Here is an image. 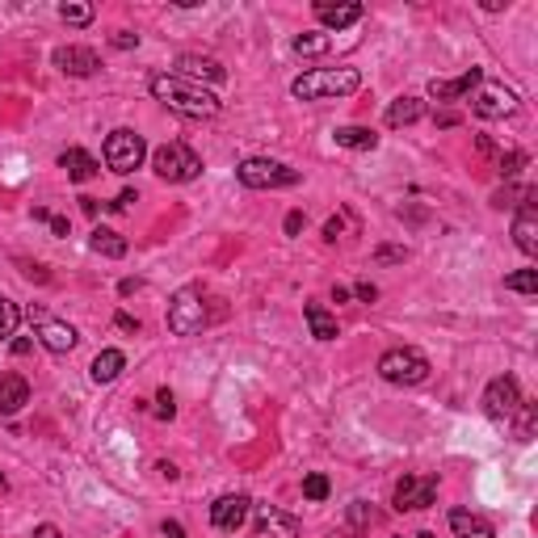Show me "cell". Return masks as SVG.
Here are the masks:
<instances>
[{
  "label": "cell",
  "instance_id": "obj_1",
  "mask_svg": "<svg viewBox=\"0 0 538 538\" xmlns=\"http://www.w3.org/2000/svg\"><path fill=\"white\" fill-rule=\"evenodd\" d=\"M147 89H152V97H156L160 106H169L181 118H215L219 114V97L186 76H173V72H156V76L147 80Z\"/></svg>",
  "mask_w": 538,
  "mask_h": 538
},
{
  "label": "cell",
  "instance_id": "obj_2",
  "mask_svg": "<svg viewBox=\"0 0 538 538\" xmlns=\"http://www.w3.org/2000/svg\"><path fill=\"white\" fill-rule=\"evenodd\" d=\"M358 89H362L358 67H316V72L295 76V84H290V93L299 101H333V97H349Z\"/></svg>",
  "mask_w": 538,
  "mask_h": 538
},
{
  "label": "cell",
  "instance_id": "obj_3",
  "mask_svg": "<svg viewBox=\"0 0 538 538\" xmlns=\"http://www.w3.org/2000/svg\"><path fill=\"white\" fill-rule=\"evenodd\" d=\"M152 169H156L160 181H169V186H186V181H198L202 177V160L194 147L186 143H164L152 152Z\"/></svg>",
  "mask_w": 538,
  "mask_h": 538
},
{
  "label": "cell",
  "instance_id": "obj_4",
  "mask_svg": "<svg viewBox=\"0 0 538 538\" xmlns=\"http://www.w3.org/2000/svg\"><path fill=\"white\" fill-rule=\"evenodd\" d=\"M240 186L249 190H286V186H299V169H290L282 160H265V156H253L244 160L236 169Z\"/></svg>",
  "mask_w": 538,
  "mask_h": 538
},
{
  "label": "cell",
  "instance_id": "obj_5",
  "mask_svg": "<svg viewBox=\"0 0 538 538\" xmlns=\"http://www.w3.org/2000/svg\"><path fill=\"white\" fill-rule=\"evenodd\" d=\"M379 375L396 387H416L429 379V358L421 349H387L379 358Z\"/></svg>",
  "mask_w": 538,
  "mask_h": 538
},
{
  "label": "cell",
  "instance_id": "obj_6",
  "mask_svg": "<svg viewBox=\"0 0 538 538\" xmlns=\"http://www.w3.org/2000/svg\"><path fill=\"white\" fill-rule=\"evenodd\" d=\"M206 328V303L202 295L194 290V286H186V290H177L173 303H169V333L177 336H194Z\"/></svg>",
  "mask_w": 538,
  "mask_h": 538
},
{
  "label": "cell",
  "instance_id": "obj_7",
  "mask_svg": "<svg viewBox=\"0 0 538 538\" xmlns=\"http://www.w3.org/2000/svg\"><path fill=\"white\" fill-rule=\"evenodd\" d=\"M143 156H147V143H143V135H135V131L118 127L110 139H106V164H110L118 177L135 173L143 164Z\"/></svg>",
  "mask_w": 538,
  "mask_h": 538
},
{
  "label": "cell",
  "instance_id": "obj_8",
  "mask_svg": "<svg viewBox=\"0 0 538 538\" xmlns=\"http://www.w3.org/2000/svg\"><path fill=\"white\" fill-rule=\"evenodd\" d=\"M522 408V387L513 375H501V379L488 383V392H484V412H488L492 421H513Z\"/></svg>",
  "mask_w": 538,
  "mask_h": 538
},
{
  "label": "cell",
  "instance_id": "obj_9",
  "mask_svg": "<svg viewBox=\"0 0 538 538\" xmlns=\"http://www.w3.org/2000/svg\"><path fill=\"white\" fill-rule=\"evenodd\" d=\"M438 501V475H404L396 484V496H392V505L400 513H412V509H429Z\"/></svg>",
  "mask_w": 538,
  "mask_h": 538
},
{
  "label": "cell",
  "instance_id": "obj_10",
  "mask_svg": "<svg viewBox=\"0 0 538 538\" xmlns=\"http://www.w3.org/2000/svg\"><path fill=\"white\" fill-rule=\"evenodd\" d=\"M249 509H253V501H249L244 492H227V496H219V501L210 505V522H215V530H223V534H236L240 526L249 522Z\"/></svg>",
  "mask_w": 538,
  "mask_h": 538
},
{
  "label": "cell",
  "instance_id": "obj_11",
  "mask_svg": "<svg viewBox=\"0 0 538 538\" xmlns=\"http://www.w3.org/2000/svg\"><path fill=\"white\" fill-rule=\"evenodd\" d=\"M173 76H186L194 84H223L227 80V67L219 59H210V55H177Z\"/></svg>",
  "mask_w": 538,
  "mask_h": 538
},
{
  "label": "cell",
  "instance_id": "obj_12",
  "mask_svg": "<svg viewBox=\"0 0 538 538\" xmlns=\"http://www.w3.org/2000/svg\"><path fill=\"white\" fill-rule=\"evenodd\" d=\"M471 110L479 114V118H505V114L518 110V93L505 89V84H484L479 97L471 101Z\"/></svg>",
  "mask_w": 538,
  "mask_h": 538
},
{
  "label": "cell",
  "instance_id": "obj_13",
  "mask_svg": "<svg viewBox=\"0 0 538 538\" xmlns=\"http://www.w3.org/2000/svg\"><path fill=\"white\" fill-rule=\"evenodd\" d=\"M479 84H484V67H467V72L455 80H429V97H433V101H459V97H467L471 89H479Z\"/></svg>",
  "mask_w": 538,
  "mask_h": 538
},
{
  "label": "cell",
  "instance_id": "obj_14",
  "mask_svg": "<svg viewBox=\"0 0 538 538\" xmlns=\"http://www.w3.org/2000/svg\"><path fill=\"white\" fill-rule=\"evenodd\" d=\"M55 67H59L64 76H97V72H101V59H97V51H89V47H59L55 51Z\"/></svg>",
  "mask_w": 538,
  "mask_h": 538
},
{
  "label": "cell",
  "instance_id": "obj_15",
  "mask_svg": "<svg viewBox=\"0 0 538 538\" xmlns=\"http://www.w3.org/2000/svg\"><path fill=\"white\" fill-rule=\"evenodd\" d=\"M299 534V518H290L282 509L261 505L257 509V538H295Z\"/></svg>",
  "mask_w": 538,
  "mask_h": 538
},
{
  "label": "cell",
  "instance_id": "obj_16",
  "mask_svg": "<svg viewBox=\"0 0 538 538\" xmlns=\"http://www.w3.org/2000/svg\"><path fill=\"white\" fill-rule=\"evenodd\" d=\"M513 240H518V249L526 257L538 253V210H534V194H526L522 210H518V219H513Z\"/></svg>",
  "mask_w": 538,
  "mask_h": 538
},
{
  "label": "cell",
  "instance_id": "obj_17",
  "mask_svg": "<svg viewBox=\"0 0 538 538\" xmlns=\"http://www.w3.org/2000/svg\"><path fill=\"white\" fill-rule=\"evenodd\" d=\"M362 4L358 0H349V4H333V0H320L316 4V17L328 26V30H349L353 21H362Z\"/></svg>",
  "mask_w": 538,
  "mask_h": 538
},
{
  "label": "cell",
  "instance_id": "obj_18",
  "mask_svg": "<svg viewBox=\"0 0 538 538\" xmlns=\"http://www.w3.org/2000/svg\"><path fill=\"white\" fill-rule=\"evenodd\" d=\"M38 341H43V345L51 349V353H72V349H76V328H72V324H64V320H43V324H38Z\"/></svg>",
  "mask_w": 538,
  "mask_h": 538
},
{
  "label": "cell",
  "instance_id": "obj_19",
  "mask_svg": "<svg viewBox=\"0 0 538 538\" xmlns=\"http://www.w3.org/2000/svg\"><path fill=\"white\" fill-rule=\"evenodd\" d=\"M30 404V383L21 379V375H4L0 379V416H13Z\"/></svg>",
  "mask_w": 538,
  "mask_h": 538
},
{
  "label": "cell",
  "instance_id": "obj_20",
  "mask_svg": "<svg viewBox=\"0 0 538 538\" xmlns=\"http://www.w3.org/2000/svg\"><path fill=\"white\" fill-rule=\"evenodd\" d=\"M59 169H64L67 173V181H89V177H97V169H101V164H97L93 156H89V152H84V147H67L64 156H59Z\"/></svg>",
  "mask_w": 538,
  "mask_h": 538
},
{
  "label": "cell",
  "instance_id": "obj_21",
  "mask_svg": "<svg viewBox=\"0 0 538 538\" xmlns=\"http://www.w3.org/2000/svg\"><path fill=\"white\" fill-rule=\"evenodd\" d=\"M123 370H127V353H123V349H101L93 358V366H89L93 383H114Z\"/></svg>",
  "mask_w": 538,
  "mask_h": 538
},
{
  "label": "cell",
  "instance_id": "obj_22",
  "mask_svg": "<svg viewBox=\"0 0 538 538\" xmlns=\"http://www.w3.org/2000/svg\"><path fill=\"white\" fill-rule=\"evenodd\" d=\"M421 118H425V101L421 97H396L387 106V127H412Z\"/></svg>",
  "mask_w": 538,
  "mask_h": 538
},
{
  "label": "cell",
  "instance_id": "obj_23",
  "mask_svg": "<svg viewBox=\"0 0 538 538\" xmlns=\"http://www.w3.org/2000/svg\"><path fill=\"white\" fill-rule=\"evenodd\" d=\"M450 530H455V538H496L492 526L479 513H467V509H455L450 513Z\"/></svg>",
  "mask_w": 538,
  "mask_h": 538
},
{
  "label": "cell",
  "instance_id": "obj_24",
  "mask_svg": "<svg viewBox=\"0 0 538 538\" xmlns=\"http://www.w3.org/2000/svg\"><path fill=\"white\" fill-rule=\"evenodd\" d=\"M303 320H307V328L316 341H333L336 336V316H328L320 303H303Z\"/></svg>",
  "mask_w": 538,
  "mask_h": 538
},
{
  "label": "cell",
  "instance_id": "obj_25",
  "mask_svg": "<svg viewBox=\"0 0 538 538\" xmlns=\"http://www.w3.org/2000/svg\"><path fill=\"white\" fill-rule=\"evenodd\" d=\"M89 249H93V253H101V257H110V261H118V257H127V240L118 236V232H110V227H93Z\"/></svg>",
  "mask_w": 538,
  "mask_h": 538
},
{
  "label": "cell",
  "instance_id": "obj_26",
  "mask_svg": "<svg viewBox=\"0 0 538 538\" xmlns=\"http://www.w3.org/2000/svg\"><path fill=\"white\" fill-rule=\"evenodd\" d=\"M333 139L341 143V147H349V152H370V147L379 143V135L370 127H341V131H333Z\"/></svg>",
  "mask_w": 538,
  "mask_h": 538
},
{
  "label": "cell",
  "instance_id": "obj_27",
  "mask_svg": "<svg viewBox=\"0 0 538 538\" xmlns=\"http://www.w3.org/2000/svg\"><path fill=\"white\" fill-rule=\"evenodd\" d=\"M505 290H518V295H534L538 290V269H518L505 278Z\"/></svg>",
  "mask_w": 538,
  "mask_h": 538
},
{
  "label": "cell",
  "instance_id": "obj_28",
  "mask_svg": "<svg viewBox=\"0 0 538 538\" xmlns=\"http://www.w3.org/2000/svg\"><path fill=\"white\" fill-rule=\"evenodd\" d=\"M328 47H333L328 34H299V38H295V51H299V55H324Z\"/></svg>",
  "mask_w": 538,
  "mask_h": 538
},
{
  "label": "cell",
  "instance_id": "obj_29",
  "mask_svg": "<svg viewBox=\"0 0 538 538\" xmlns=\"http://www.w3.org/2000/svg\"><path fill=\"white\" fill-rule=\"evenodd\" d=\"M17 324H21V312H17V303L0 295V341H4V336H13Z\"/></svg>",
  "mask_w": 538,
  "mask_h": 538
},
{
  "label": "cell",
  "instance_id": "obj_30",
  "mask_svg": "<svg viewBox=\"0 0 538 538\" xmlns=\"http://www.w3.org/2000/svg\"><path fill=\"white\" fill-rule=\"evenodd\" d=\"M59 17H64L67 26H89V21H93V4H76V0H67V4H59Z\"/></svg>",
  "mask_w": 538,
  "mask_h": 538
},
{
  "label": "cell",
  "instance_id": "obj_31",
  "mask_svg": "<svg viewBox=\"0 0 538 538\" xmlns=\"http://www.w3.org/2000/svg\"><path fill=\"white\" fill-rule=\"evenodd\" d=\"M303 496H307V501H324V496H328V475H320V471L303 475Z\"/></svg>",
  "mask_w": 538,
  "mask_h": 538
},
{
  "label": "cell",
  "instance_id": "obj_32",
  "mask_svg": "<svg viewBox=\"0 0 538 538\" xmlns=\"http://www.w3.org/2000/svg\"><path fill=\"white\" fill-rule=\"evenodd\" d=\"M173 412H177L173 392H169V387H160V392H156V416H160V421H173Z\"/></svg>",
  "mask_w": 538,
  "mask_h": 538
},
{
  "label": "cell",
  "instance_id": "obj_33",
  "mask_svg": "<svg viewBox=\"0 0 538 538\" xmlns=\"http://www.w3.org/2000/svg\"><path fill=\"white\" fill-rule=\"evenodd\" d=\"M404 257H408V249H396V244L375 249V261H379V265H392V261H404Z\"/></svg>",
  "mask_w": 538,
  "mask_h": 538
},
{
  "label": "cell",
  "instance_id": "obj_34",
  "mask_svg": "<svg viewBox=\"0 0 538 538\" xmlns=\"http://www.w3.org/2000/svg\"><path fill=\"white\" fill-rule=\"evenodd\" d=\"M522 164H526V152H509V156L501 160V173H505V177H513V173H518V169H522Z\"/></svg>",
  "mask_w": 538,
  "mask_h": 538
},
{
  "label": "cell",
  "instance_id": "obj_35",
  "mask_svg": "<svg viewBox=\"0 0 538 538\" xmlns=\"http://www.w3.org/2000/svg\"><path fill=\"white\" fill-rule=\"evenodd\" d=\"M114 47H118V51H135V47H139V34L118 30V34H114Z\"/></svg>",
  "mask_w": 538,
  "mask_h": 538
},
{
  "label": "cell",
  "instance_id": "obj_36",
  "mask_svg": "<svg viewBox=\"0 0 538 538\" xmlns=\"http://www.w3.org/2000/svg\"><path fill=\"white\" fill-rule=\"evenodd\" d=\"M303 223H307L303 219V210H290V215H286V236H299Z\"/></svg>",
  "mask_w": 538,
  "mask_h": 538
},
{
  "label": "cell",
  "instance_id": "obj_37",
  "mask_svg": "<svg viewBox=\"0 0 538 538\" xmlns=\"http://www.w3.org/2000/svg\"><path fill=\"white\" fill-rule=\"evenodd\" d=\"M353 295H358L362 303H375V299H379V290H375L370 282H358V290H353Z\"/></svg>",
  "mask_w": 538,
  "mask_h": 538
},
{
  "label": "cell",
  "instance_id": "obj_38",
  "mask_svg": "<svg viewBox=\"0 0 538 538\" xmlns=\"http://www.w3.org/2000/svg\"><path fill=\"white\" fill-rule=\"evenodd\" d=\"M341 227H345L341 219H328V223H324V240H336V236H341Z\"/></svg>",
  "mask_w": 538,
  "mask_h": 538
},
{
  "label": "cell",
  "instance_id": "obj_39",
  "mask_svg": "<svg viewBox=\"0 0 538 538\" xmlns=\"http://www.w3.org/2000/svg\"><path fill=\"white\" fill-rule=\"evenodd\" d=\"M131 202H135V194H131V190H123V194H118V198H114V202H110V206H114V210H127Z\"/></svg>",
  "mask_w": 538,
  "mask_h": 538
},
{
  "label": "cell",
  "instance_id": "obj_40",
  "mask_svg": "<svg viewBox=\"0 0 538 538\" xmlns=\"http://www.w3.org/2000/svg\"><path fill=\"white\" fill-rule=\"evenodd\" d=\"M34 538H64V534H59V526H38V530H34Z\"/></svg>",
  "mask_w": 538,
  "mask_h": 538
},
{
  "label": "cell",
  "instance_id": "obj_41",
  "mask_svg": "<svg viewBox=\"0 0 538 538\" xmlns=\"http://www.w3.org/2000/svg\"><path fill=\"white\" fill-rule=\"evenodd\" d=\"M118 328H127V333H139V320H131L127 312H118Z\"/></svg>",
  "mask_w": 538,
  "mask_h": 538
},
{
  "label": "cell",
  "instance_id": "obj_42",
  "mask_svg": "<svg viewBox=\"0 0 538 538\" xmlns=\"http://www.w3.org/2000/svg\"><path fill=\"white\" fill-rule=\"evenodd\" d=\"M164 530V538H186V530H181V522H164L160 526Z\"/></svg>",
  "mask_w": 538,
  "mask_h": 538
},
{
  "label": "cell",
  "instance_id": "obj_43",
  "mask_svg": "<svg viewBox=\"0 0 538 538\" xmlns=\"http://www.w3.org/2000/svg\"><path fill=\"white\" fill-rule=\"evenodd\" d=\"M51 232H55V236H67V219H59V215H51Z\"/></svg>",
  "mask_w": 538,
  "mask_h": 538
},
{
  "label": "cell",
  "instance_id": "obj_44",
  "mask_svg": "<svg viewBox=\"0 0 538 538\" xmlns=\"http://www.w3.org/2000/svg\"><path fill=\"white\" fill-rule=\"evenodd\" d=\"M30 349H34L30 336H21V341H13V353H17V358H21V353H30Z\"/></svg>",
  "mask_w": 538,
  "mask_h": 538
},
{
  "label": "cell",
  "instance_id": "obj_45",
  "mask_svg": "<svg viewBox=\"0 0 538 538\" xmlns=\"http://www.w3.org/2000/svg\"><path fill=\"white\" fill-rule=\"evenodd\" d=\"M156 471H160V475H164V479H177V475H181V471H177V467H173V463H160Z\"/></svg>",
  "mask_w": 538,
  "mask_h": 538
},
{
  "label": "cell",
  "instance_id": "obj_46",
  "mask_svg": "<svg viewBox=\"0 0 538 538\" xmlns=\"http://www.w3.org/2000/svg\"><path fill=\"white\" fill-rule=\"evenodd\" d=\"M484 9L488 13H501V9H509V0H484Z\"/></svg>",
  "mask_w": 538,
  "mask_h": 538
},
{
  "label": "cell",
  "instance_id": "obj_47",
  "mask_svg": "<svg viewBox=\"0 0 538 538\" xmlns=\"http://www.w3.org/2000/svg\"><path fill=\"white\" fill-rule=\"evenodd\" d=\"M416 538H438V534H429V530H425V534H416Z\"/></svg>",
  "mask_w": 538,
  "mask_h": 538
},
{
  "label": "cell",
  "instance_id": "obj_48",
  "mask_svg": "<svg viewBox=\"0 0 538 538\" xmlns=\"http://www.w3.org/2000/svg\"><path fill=\"white\" fill-rule=\"evenodd\" d=\"M0 488H4V475H0Z\"/></svg>",
  "mask_w": 538,
  "mask_h": 538
}]
</instances>
